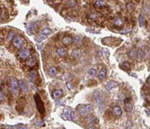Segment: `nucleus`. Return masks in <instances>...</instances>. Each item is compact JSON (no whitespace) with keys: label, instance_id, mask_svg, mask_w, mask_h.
Instances as JSON below:
<instances>
[{"label":"nucleus","instance_id":"1","mask_svg":"<svg viewBox=\"0 0 150 129\" xmlns=\"http://www.w3.org/2000/svg\"><path fill=\"white\" fill-rule=\"evenodd\" d=\"M77 110L80 115H81L83 116H86L93 111V107H92L91 104L79 105L78 107H77Z\"/></svg>","mask_w":150,"mask_h":129},{"label":"nucleus","instance_id":"2","mask_svg":"<svg viewBox=\"0 0 150 129\" xmlns=\"http://www.w3.org/2000/svg\"><path fill=\"white\" fill-rule=\"evenodd\" d=\"M34 99H35V104H36L38 112H39L41 115H44L45 112V107H44V104L43 103V101H42V100L41 99L40 96L38 95V94H36L34 96Z\"/></svg>","mask_w":150,"mask_h":129},{"label":"nucleus","instance_id":"3","mask_svg":"<svg viewBox=\"0 0 150 129\" xmlns=\"http://www.w3.org/2000/svg\"><path fill=\"white\" fill-rule=\"evenodd\" d=\"M26 105V100L25 97H20L17 101V104L15 109L18 112H22L24 110V108Z\"/></svg>","mask_w":150,"mask_h":129},{"label":"nucleus","instance_id":"4","mask_svg":"<svg viewBox=\"0 0 150 129\" xmlns=\"http://www.w3.org/2000/svg\"><path fill=\"white\" fill-rule=\"evenodd\" d=\"M13 45L15 48H21L25 45V39L20 36H16L13 40Z\"/></svg>","mask_w":150,"mask_h":129},{"label":"nucleus","instance_id":"5","mask_svg":"<svg viewBox=\"0 0 150 129\" xmlns=\"http://www.w3.org/2000/svg\"><path fill=\"white\" fill-rule=\"evenodd\" d=\"M11 90H12L13 93L14 94H18L20 85H19V82L17 78L11 79Z\"/></svg>","mask_w":150,"mask_h":129},{"label":"nucleus","instance_id":"6","mask_svg":"<svg viewBox=\"0 0 150 129\" xmlns=\"http://www.w3.org/2000/svg\"><path fill=\"white\" fill-rule=\"evenodd\" d=\"M93 96L95 99L96 103L98 104V106L99 105L101 106L102 104V102H103V97H102L101 94L98 91H95L94 93H93Z\"/></svg>","mask_w":150,"mask_h":129},{"label":"nucleus","instance_id":"7","mask_svg":"<svg viewBox=\"0 0 150 129\" xmlns=\"http://www.w3.org/2000/svg\"><path fill=\"white\" fill-rule=\"evenodd\" d=\"M30 54H31V52H30L29 49H24V50H22L21 51L19 52L18 57L20 59L24 60V59L28 58L29 57V55H30Z\"/></svg>","mask_w":150,"mask_h":129},{"label":"nucleus","instance_id":"8","mask_svg":"<svg viewBox=\"0 0 150 129\" xmlns=\"http://www.w3.org/2000/svg\"><path fill=\"white\" fill-rule=\"evenodd\" d=\"M73 58H74L75 60H79L81 57V51L80 50L79 48H75L73 50L72 54H71Z\"/></svg>","mask_w":150,"mask_h":129},{"label":"nucleus","instance_id":"9","mask_svg":"<svg viewBox=\"0 0 150 129\" xmlns=\"http://www.w3.org/2000/svg\"><path fill=\"white\" fill-rule=\"evenodd\" d=\"M19 85H20V89H21V91L23 92H24V93L28 92V91H29L28 85L24 82V80H20V81H19Z\"/></svg>","mask_w":150,"mask_h":129},{"label":"nucleus","instance_id":"10","mask_svg":"<svg viewBox=\"0 0 150 129\" xmlns=\"http://www.w3.org/2000/svg\"><path fill=\"white\" fill-rule=\"evenodd\" d=\"M56 53L59 57H61V58H64V57L67 55V51L63 48H59L56 50Z\"/></svg>","mask_w":150,"mask_h":129},{"label":"nucleus","instance_id":"11","mask_svg":"<svg viewBox=\"0 0 150 129\" xmlns=\"http://www.w3.org/2000/svg\"><path fill=\"white\" fill-rule=\"evenodd\" d=\"M63 94V92L62 90H59V89H57V90H55L54 92H53V97L54 98V99H58V98H59Z\"/></svg>","mask_w":150,"mask_h":129},{"label":"nucleus","instance_id":"12","mask_svg":"<svg viewBox=\"0 0 150 129\" xmlns=\"http://www.w3.org/2000/svg\"><path fill=\"white\" fill-rule=\"evenodd\" d=\"M62 43L65 45H71V43H73V42H74V40H73L72 38L69 37V36H65L62 39Z\"/></svg>","mask_w":150,"mask_h":129},{"label":"nucleus","instance_id":"13","mask_svg":"<svg viewBox=\"0 0 150 129\" xmlns=\"http://www.w3.org/2000/svg\"><path fill=\"white\" fill-rule=\"evenodd\" d=\"M113 113L115 114V116H120L122 115V110L120 107H119V106H116V107H113Z\"/></svg>","mask_w":150,"mask_h":129},{"label":"nucleus","instance_id":"14","mask_svg":"<svg viewBox=\"0 0 150 129\" xmlns=\"http://www.w3.org/2000/svg\"><path fill=\"white\" fill-rule=\"evenodd\" d=\"M125 109L127 112H131V104L130 103V98H126L125 100Z\"/></svg>","mask_w":150,"mask_h":129},{"label":"nucleus","instance_id":"15","mask_svg":"<svg viewBox=\"0 0 150 129\" xmlns=\"http://www.w3.org/2000/svg\"><path fill=\"white\" fill-rule=\"evenodd\" d=\"M117 85V83L116 82H114V81H110L106 85V88L107 90H111L112 88H113L114 87H116Z\"/></svg>","mask_w":150,"mask_h":129},{"label":"nucleus","instance_id":"16","mask_svg":"<svg viewBox=\"0 0 150 129\" xmlns=\"http://www.w3.org/2000/svg\"><path fill=\"white\" fill-rule=\"evenodd\" d=\"M106 75H107V70L105 69V68H102L101 70L100 71V73H99V75H98V77L100 79H105L106 77Z\"/></svg>","mask_w":150,"mask_h":129},{"label":"nucleus","instance_id":"17","mask_svg":"<svg viewBox=\"0 0 150 129\" xmlns=\"http://www.w3.org/2000/svg\"><path fill=\"white\" fill-rule=\"evenodd\" d=\"M29 78L32 82H35L38 79V73L35 71H32L29 73Z\"/></svg>","mask_w":150,"mask_h":129},{"label":"nucleus","instance_id":"18","mask_svg":"<svg viewBox=\"0 0 150 129\" xmlns=\"http://www.w3.org/2000/svg\"><path fill=\"white\" fill-rule=\"evenodd\" d=\"M52 33V30L50 29V28H44V29L41 30V35H43V36H48L49 34H50Z\"/></svg>","mask_w":150,"mask_h":129},{"label":"nucleus","instance_id":"19","mask_svg":"<svg viewBox=\"0 0 150 129\" xmlns=\"http://www.w3.org/2000/svg\"><path fill=\"white\" fill-rule=\"evenodd\" d=\"M15 32L14 31H10L8 33V36H7V39L8 41H11V40H14V39L15 38Z\"/></svg>","mask_w":150,"mask_h":129},{"label":"nucleus","instance_id":"20","mask_svg":"<svg viewBox=\"0 0 150 129\" xmlns=\"http://www.w3.org/2000/svg\"><path fill=\"white\" fill-rule=\"evenodd\" d=\"M128 57H130L131 58H135L136 56H137V52L134 49H131V50H130L128 51Z\"/></svg>","mask_w":150,"mask_h":129},{"label":"nucleus","instance_id":"21","mask_svg":"<svg viewBox=\"0 0 150 129\" xmlns=\"http://www.w3.org/2000/svg\"><path fill=\"white\" fill-rule=\"evenodd\" d=\"M49 73L50 75H51V76H55V75H56L57 73V71H56V69L55 67H50L49 70Z\"/></svg>","mask_w":150,"mask_h":129},{"label":"nucleus","instance_id":"22","mask_svg":"<svg viewBox=\"0 0 150 129\" xmlns=\"http://www.w3.org/2000/svg\"><path fill=\"white\" fill-rule=\"evenodd\" d=\"M122 24H123V22H122L121 18L118 17V18H116L114 20V24L116 26H121L122 25Z\"/></svg>","mask_w":150,"mask_h":129},{"label":"nucleus","instance_id":"23","mask_svg":"<svg viewBox=\"0 0 150 129\" xmlns=\"http://www.w3.org/2000/svg\"><path fill=\"white\" fill-rule=\"evenodd\" d=\"M87 73L89 75H91V76H95V75H97V70L92 68V69H90V70H88Z\"/></svg>","mask_w":150,"mask_h":129},{"label":"nucleus","instance_id":"24","mask_svg":"<svg viewBox=\"0 0 150 129\" xmlns=\"http://www.w3.org/2000/svg\"><path fill=\"white\" fill-rule=\"evenodd\" d=\"M144 22H145V20H144V17L143 14H140V17H139V24H140V26H144Z\"/></svg>","mask_w":150,"mask_h":129},{"label":"nucleus","instance_id":"25","mask_svg":"<svg viewBox=\"0 0 150 129\" xmlns=\"http://www.w3.org/2000/svg\"><path fill=\"white\" fill-rule=\"evenodd\" d=\"M36 63V60L35 58H32L29 60V62H28V65L29 67H33L35 64Z\"/></svg>","mask_w":150,"mask_h":129},{"label":"nucleus","instance_id":"26","mask_svg":"<svg viewBox=\"0 0 150 129\" xmlns=\"http://www.w3.org/2000/svg\"><path fill=\"white\" fill-rule=\"evenodd\" d=\"M95 4H96V5H97L98 7H102V6H104V5H106V2H105V1H101V0H100V1H96V2H95Z\"/></svg>","mask_w":150,"mask_h":129},{"label":"nucleus","instance_id":"27","mask_svg":"<svg viewBox=\"0 0 150 129\" xmlns=\"http://www.w3.org/2000/svg\"><path fill=\"white\" fill-rule=\"evenodd\" d=\"M122 67H123V68H124L125 70H130V63L128 62H127V61H125V62H124L122 63Z\"/></svg>","mask_w":150,"mask_h":129},{"label":"nucleus","instance_id":"28","mask_svg":"<svg viewBox=\"0 0 150 129\" xmlns=\"http://www.w3.org/2000/svg\"><path fill=\"white\" fill-rule=\"evenodd\" d=\"M143 56V51L140 48L139 50L137 51V58L139 59H141Z\"/></svg>","mask_w":150,"mask_h":129},{"label":"nucleus","instance_id":"29","mask_svg":"<svg viewBox=\"0 0 150 129\" xmlns=\"http://www.w3.org/2000/svg\"><path fill=\"white\" fill-rule=\"evenodd\" d=\"M46 38V36H43V35H41V36H39L38 37H37L36 38V42H41V41H43L44 39Z\"/></svg>","mask_w":150,"mask_h":129},{"label":"nucleus","instance_id":"30","mask_svg":"<svg viewBox=\"0 0 150 129\" xmlns=\"http://www.w3.org/2000/svg\"><path fill=\"white\" fill-rule=\"evenodd\" d=\"M126 8L128 9V10H132L134 8V5H133L132 3L129 2V3H128L126 5Z\"/></svg>","mask_w":150,"mask_h":129},{"label":"nucleus","instance_id":"31","mask_svg":"<svg viewBox=\"0 0 150 129\" xmlns=\"http://www.w3.org/2000/svg\"><path fill=\"white\" fill-rule=\"evenodd\" d=\"M103 53H104V55L105 57H107V58H108V57L110 56V52L107 49H105V48L103 49Z\"/></svg>","mask_w":150,"mask_h":129},{"label":"nucleus","instance_id":"32","mask_svg":"<svg viewBox=\"0 0 150 129\" xmlns=\"http://www.w3.org/2000/svg\"><path fill=\"white\" fill-rule=\"evenodd\" d=\"M14 128H16L17 129H27L23 125H17L16 126H14Z\"/></svg>","mask_w":150,"mask_h":129},{"label":"nucleus","instance_id":"33","mask_svg":"<svg viewBox=\"0 0 150 129\" xmlns=\"http://www.w3.org/2000/svg\"><path fill=\"white\" fill-rule=\"evenodd\" d=\"M71 120H72L73 122H75V119H74V111L71 110Z\"/></svg>","mask_w":150,"mask_h":129},{"label":"nucleus","instance_id":"34","mask_svg":"<svg viewBox=\"0 0 150 129\" xmlns=\"http://www.w3.org/2000/svg\"><path fill=\"white\" fill-rule=\"evenodd\" d=\"M90 18H92V19H96V18H97V14H90Z\"/></svg>","mask_w":150,"mask_h":129},{"label":"nucleus","instance_id":"35","mask_svg":"<svg viewBox=\"0 0 150 129\" xmlns=\"http://www.w3.org/2000/svg\"><path fill=\"white\" fill-rule=\"evenodd\" d=\"M0 100H1V103L2 102V100H3V98H2V90H1V92H0Z\"/></svg>","mask_w":150,"mask_h":129},{"label":"nucleus","instance_id":"36","mask_svg":"<svg viewBox=\"0 0 150 129\" xmlns=\"http://www.w3.org/2000/svg\"><path fill=\"white\" fill-rule=\"evenodd\" d=\"M146 83L149 85H150V76L147 79V80H146Z\"/></svg>","mask_w":150,"mask_h":129},{"label":"nucleus","instance_id":"37","mask_svg":"<svg viewBox=\"0 0 150 129\" xmlns=\"http://www.w3.org/2000/svg\"><path fill=\"white\" fill-rule=\"evenodd\" d=\"M149 96H150V90H149Z\"/></svg>","mask_w":150,"mask_h":129}]
</instances>
